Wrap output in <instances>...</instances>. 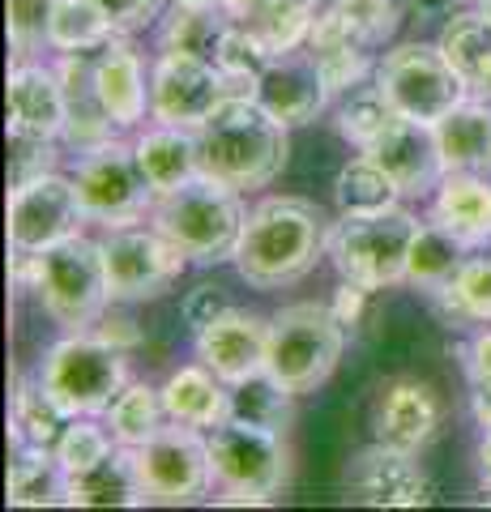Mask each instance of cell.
<instances>
[{
    "mask_svg": "<svg viewBox=\"0 0 491 512\" xmlns=\"http://www.w3.org/2000/svg\"><path fill=\"white\" fill-rule=\"evenodd\" d=\"M193 133L201 175L235 192L269 188L291 163V128L269 116L252 94H227Z\"/></svg>",
    "mask_w": 491,
    "mask_h": 512,
    "instance_id": "cell-1",
    "label": "cell"
},
{
    "mask_svg": "<svg viewBox=\"0 0 491 512\" xmlns=\"http://www.w3.org/2000/svg\"><path fill=\"white\" fill-rule=\"evenodd\" d=\"M329 252V222L308 197H265L248 210L235 248V274L252 291H282L304 282Z\"/></svg>",
    "mask_w": 491,
    "mask_h": 512,
    "instance_id": "cell-2",
    "label": "cell"
},
{
    "mask_svg": "<svg viewBox=\"0 0 491 512\" xmlns=\"http://www.w3.org/2000/svg\"><path fill=\"white\" fill-rule=\"evenodd\" d=\"M13 286L35 295L43 316L56 320L65 333L90 329L112 303L103 244L90 235H73L39 256L13 252Z\"/></svg>",
    "mask_w": 491,
    "mask_h": 512,
    "instance_id": "cell-3",
    "label": "cell"
},
{
    "mask_svg": "<svg viewBox=\"0 0 491 512\" xmlns=\"http://www.w3.org/2000/svg\"><path fill=\"white\" fill-rule=\"evenodd\" d=\"M244 218H248L244 192H235L218 180H205V175H197L193 184H184L176 192H167V197H158L150 210V222L193 265L235 261Z\"/></svg>",
    "mask_w": 491,
    "mask_h": 512,
    "instance_id": "cell-4",
    "label": "cell"
},
{
    "mask_svg": "<svg viewBox=\"0 0 491 512\" xmlns=\"http://www.w3.org/2000/svg\"><path fill=\"white\" fill-rule=\"evenodd\" d=\"M346 350V325L329 303H291L278 316H269V355L265 372L295 397L316 393L338 372Z\"/></svg>",
    "mask_w": 491,
    "mask_h": 512,
    "instance_id": "cell-5",
    "label": "cell"
},
{
    "mask_svg": "<svg viewBox=\"0 0 491 512\" xmlns=\"http://www.w3.org/2000/svg\"><path fill=\"white\" fill-rule=\"evenodd\" d=\"M423 222L406 210L380 214H342L329 227V261H334L338 278L359 282L368 291H389V286L406 282V261H410V244H415Z\"/></svg>",
    "mask_w": 491,
    "mask_h": 512,
    "instance_id": "cell-6",
    "label": "cell"
},
{
    "mask_svg": "<svg viewBox=\"0 0 491 512\" xmlns=\"http://www.w3.org/2000/svg\"><path fill=\"white\" fill-rule=\"evenodd\" d=\"M39 380L69 419H82V414L99 419L124 393V384L133 380V372H129V355H124V350L94 338L90 329H77L43 350Z\"/></svg>",
    "mask_w": 491,
    "mask_h": 512,
    "instance_id": "cell-7",
    "label": "cell"
},
{
    "mask_svg": "<svg viewBox=\"0 0 491 512\" xmlns=\"http://www.w3.org/2000/svg\"><path fill=\"white\" fill-rule=\"evenodd\" d=\"M210 466L218 504H269L291 483V448L278 431L227 419L210 431Z\"/></svg>",
    "mask_w": 491,
    "mask_h": 512,
    "instance_id": "cell-8",
    "label": "cell"
},
{
    "mask_svg": "<svg viewBox=\"0 0 491 512\" xmlns=\"http://www.w3.org/2000/svg\"><path fill=\"white\" fill-rule=\"evenodd\" d=\"M372 82L385 90V99L398 107V116L419 124L445 120L457 103L470 99L462 77L453 73L449 56L440 52V43H423V39L385 47V56L376 60Z\"/></svg>",
    "mask_w": 491,
    "mask_h": 512,
    "instance_id": "cell-9",
    "label": "cell"
},
{
    "mask_svg": "<svg viewBox=\"0 0 491 512\" xmlns=\"http://www.w3.org/2000/svg\"><path fill=\"white\" fill-rule=\"evenodd\" d=\"M77 197L86 205V218L99 227H129V222H146L158 192L150 188L146 171L137 163L133 141H107V146L77 154V171H73Z\"/></svg>",
    "mask_w": 491,
    "mask_h": 512,
    "instance_id": "cell-10",
    "label": "cell"
},
{
    "mask_svg": "<svg viewBox=\"0 0 491 512\" xmlns=\"http://www.w3.org/2000/svg\"><path fill=\"white\" fill-rule=\"evenodd\" d=\"M103 265L112 303H146L167 295L193 261L154 227V222H129V227L103 231Z\"/></svg>",
    "mask_w": 491,
    "mask_h": 512,
    "instance_id": "cell-11",
    "label": "cell"
},
{
    "mask_svg": "<svg viewBox=\"0 0 491 512\" xmlns=\"http://www.w3.org/2000/svg\"><path fill=\"white\" fill-rule=\"evenodd\" d=\"M146 504H197L214 487L210 431L167 423L154 440L133 448Z\"/></svg>",
    "mask_w": 491,
    "mask_h": 512,
    "instance_id": "cell-12",
    "label": "cell"
},
{
    "mask_svg": "<svg viewBox=\"0 0 491 512\" xmlns=\"http://www.w3.org/2000/svg\"><path fill=\"white\" fill-rule=\"evenodd\" d=\"M86 205L77 197L73 175L47 171L22 188H9V252L39 256L47 248L82 235Z\"/></svg>",
    "mask_w": 491,
    "mask_h": 512,
    "instance_id": "cell-13",
    "label": "cell"
},
{
    "mask_svg": "<svg viewBox=\"0 0 491 512\" xmlns=\"http://www.w3.org/2000/svg\"><path fill=\"white\" fill-rule=\"evenodd\" d=\"M227 94H231L227 77L210 60L180 56V52H158L150 60V120L154 124L197 128Z\"/></svg>",
    "mask_w": 491,
    "mask_h": 512,
    "instance_id": "cell-14",
    "label": "cell"
},
{
    "mask_svg": "<svg viewBox=\"0 0 491 512\" xmlns=\"http://www.w3.org/2000/svg\"><path fill=\"white\" fill-rule=\"evenodd\" d=\"M351 495L372 508H423L436 500L432 478L423 474L419 453L372 440L351 461Z\"/></svg>",
    "mask_w": 491,
    "mask_h": 512,
    "instance_id": "cell-15",
    "label": "cell"
},
{
    "mask_svg": "<svg viewBox=\"0 0 491 512\" xmlns=\"http://www.w3.org/2000/svg\"><path fill=\"white\" fill-rule=\"evenodd\" d=\"M193 350L197 359L210 367L218 380L227 384H244L252 376L265 372V355H269V320L248 312V308H231L210 320L201 333H193Z\"/></svg>",
    "mask_w": 491,
    "mask_h": 512,
    "instance_id": "cell-16",
    "label": "cell"
},
{
    "mask_svg": "<svg viewBox=\"0 0 491 512\" xmlns=\"http://www.w3.org/2000/svg\"><path fill=\"white\" fill-rule=\"evenodd\" d=\"M252 99L287 128H304V124L325 116V107L334 103V90H329L316 56L308 52V47H299V52L269 60V69L261 73Z\"/></svg>",
    "mask_w": 491,
    "mask_h": 512,
    "instance_id": "cell-17",
    "label": "cell"
},
{
    "mask_svg": "<svg viewBox=\"0 0 491 512\" xmlns=\"http://www.w3.org/2000/svg\"><path fill=\"white\" fill-rule=\"evenodd\" d=\"M56 73H60V90H65V133H60V146L69 154H90L107 146V141L124 137L116 120L107 116L99 86H94V52H60Z\"/></svg>",
    "mask_w": 491,
    "mask_h": 512,
    "instance_id": "cell-18",
    "label": "cell"
},
{
    "mask_svg": "<svg viewBox=\"0 0 491 512\" xmlns=\"http://www.w3.org/2000/svg\"><path fill=\"white\" fill-rule=\"evenodd\" d=\"M94 86L120 133H137L150 120V64L129 35H116L94 52Z\"/></svg>",
    "mask_w": 491,
    "mask_h": 512,
    "instance_id": "cell-19",
    "label": "cell"
},
{
    "mask_svg": "<svg viewBox=\"0 0 491 512\" xmlns=\"http://www.w3.org/2000/svg\"><path fill=\"white\" fill-rule=\"evenodd\" d=\"M9 133L60 141L65 133V90L56 64H39L35 56L9 64Z\"/></svg>",
    "mask_w": 491,
    "mask_h": 512,
    "instance_id": "cell-20",
    "label": "cell"
},
{
    "mask_svg": "<svg viewBox=\"0 0 491 512\" xmlns=\"http://www.w3.org/2000/svg\"><path fill=\"white\" fill-rule=\"evenodd\" d=\"M363 154L385 167V175L398 184L402 197H432L440 188V180H445V158H440L432 124L402 116L372 150H363Z\"/></svg>",
    "mask_w": 491,
    "mask_h": 512,
    "instance_id": "cell-21",
    "label": "cell"
},
{
    "mask_svg": "<svg viewBox=\"0 0 491 512\" xmlns=\"http://www.w3.org/2000/svg\"><path fill=\"white\" fill-rule=\"evenodd\" d=\"M445 406L432 393V384L423 380H393L380 389L376 406H372V431L380 444L406 448V453H423L432 436L440 431Z\"/></svg>",
    "mask_w": 491,
    "mask_h": 512,
    "instance_id": "cell-22",
    "label": "cell"
},
{
    "mask_svg": "<svg viewBox=\"0 0 491 512\" xmlns=\"http://www.w3.org/2000/svg\"><path fill=\"white\" fill-rule=\"evenodd\" d=\"M427 218L462 239L470 252L491 244V175L487 171H445V180L432 192Z\"/></svg>",
    "mask_w": 491,
    "mask_h": 512,
    "instance_id": "cell-23",
    "label": "cell"
},
{
    "mask_svg": "<svg viewBox=\"0 0 491 512\" xmlns=\"http://www.w3.org/2000/svg\"><path fill=\"white\" fill-rule=\"evenodd\" d=\"M308 52L316 56V64H321V73H325L329 90H334V99L376 77L380 52H372L368 43L355 39L351 30H346V22L338 18V9H321V18H316V26H312V39H308Z\"/></svg>",
    "mask_w": 491,
    "mask_h": 512,
    "instance_id": "cell-24",
    "label": "cell"
},
{
    "mask_svg": "<svg viewBox=\"0 0 491 512\" xmlns=\"http://www.w3.org/2000/svg\"><path fill=\"white\" fill-rule=\"evenodd\" d=\"M137 163L146 171L150 188L158 197L176 192L184 184H193L201 175V158H197V133L193 128H176V124H150L133 137Z\"/></svg>",
    "mask_w": 491,
    "mask_h": 512,
    "instance_id": "cell-25",
    "label": "cell"
},
{
    "mask_svg": "<svg viewBox=\"0 0 491 512\" xmlns=\"http://www.w3.org/2000/svg\"><path fill=\"white\" fill-rule=\"evenodd\" d=\"M163 406L171 414V423L214 431L218 423L231 419V384L218 380L201 359L184 363L163 380Z\"/></svg>",
    "mask_w": 491,
    "mask_h": 512,
    "instance_id": "cell-26",
    "label": "cell"
},
{
    "mask_svg": "<svg viewBox=\"0 0 491 512\" xmlns=\"http://www.w3.org/2000/svg\"><path fill=\"white\" fill-rule=\"evenodd\" d=\"M65 504L69 508H141V504H146L133 448L116 444L112 453L99 461V466L69 474Z\"/></svg>",
    "mask_w": 491,
    "mask_h": 512,
    "instance_id": "cell-27",
    "label": "cell"
},
{
    "mask_svg": "<svg viewBox=\"0 0 491 512\" xmlns=\"http://www.w3.org/2000/svg\"><path fill=\"white\" fill-rule=\"evenodd\" d=\"M440 52L449 56L453 73L462 77L470 99L491 103V22L479 9H457L440 26Z\"/></svg>",
    "mask_w": 491,
    "mask_h": 512,
    "instance_id": "cell-28",
    "label": "cell"
},
{
    "mask_svg": "<svg viewBox=\"0 0 491 512\" xmlns=\"http://www.w3.org/2000/svg\"><path fill=\"white\" fill-rule=\"evenodd\" d=\"M231 13L227 5H180L171 0L167 13L158 18V52H180L197 60H218L223 43L231 35Z\"/></svg>",
    "mask_w": 491,
    "mask_h": 512,
    "instance_id": "cell-29",
    "label": "cell"
},
{
    "mask_svg": "<svg viewBox=\"0 0 491 512\" xmlns=\"http://www.w3.org/2000/svg\"><path fill=\"white\" fill-rule=\"evenodd\" d=\"M445 171H487L491 175V103L466 99L445 120L432 124Z\"/></svg>",
    "mask_w": 491,
    "mask_h": 512,
    "instance_id": "cell-30",
    "label": "cell"
},
{
    "mask_svg": "<svg viewBox=\"0 0 491 512\" xmlns=\"http://www.w3.org/2000/svg\"><path fill=\"white\" fill-rule=\"evenodd\" d=\"M69 474L56 461V448L9 440V504L13 508H52L65 504Z\"/></svg>",
    "mask_w": 491,
    "mask_h": 512,
    "instance_id": "cell-31",
    "label": "cell"
},
{
    "mask_svg": "<svg viewBox=\"0 0 491 512\" xmlns=\"http://www.w3.org/2000/svg\"><path fill=\"white\" fill-rule=\"evenodd\" d=\"M316 18H321V5H316V0H265L261 9L235 18V26L248 30L269 56H287V52L308 47Z\"/></svg>",
    "mask_w": 491,
    "mask_h": 512,
    "instance_id": "cell-32",
    "label": "cell"
},
{
    "mask_svg": "<svg viewBox=\"0 0 491 512\" xmlns=\"http://www.w3.org/2000/svg\"><path fill=\"white\" fill-rule=\"evenodd\" d=\"M427 299L453 329L491 325V256H466V265L453 274V282H445Z\"/></svg>",
    "mask_w": 491,
    "mask_h": 512,
    "instance_id": "cell-33",
    "label": "cell"
},
{
    "mask_svg": "<svg viewBox=\"0 0 491 512\" xmlns=\"http://www.w3.org/2000/svg\"><path fill=\"white\" fill-rule=\"evenodd\" d=\"M69 414L56 406V397L43 389V380H13L9 393V440L22 444H39V448H56V440L65 436Z\"/></svg>",
    "mask_w": 491,
    "mask_h": 512,
    "instance_id": "cell-34",
    "label": "cell"
},
{
    "mask_svg": "<svg viewBox=\"0 0 491 512\" xmlns=\"http://www.w3.org/2000/svg\"><path fill=\"white\" fill-rule=\"evenodd\" d=\"M398 120H402L398 107L385 99V90H380L376 82H363L355 90H346V94H338V103H334V128H338V137L346 141V146H355L359 154L372 150Z\"/></svg>",
    "mask_w": 491,
    "mask_h": 512,
    "instance_id": "cell-35",
    "label": "cell"
},
{
    "mask_svg": "<svg viewBox=\"0 0 491 512\" xmlns=\"http://www.w3.org/2000/svg\"><path fill=\"white\" fill-rule=\"evenodd\" d=\"M103 423L112 427L116 444L141 448V444L154 440L158 431L171 423V414L163 406V389H154V384H146V380H129V384H124V393L116 397L112 406H107Z\"/></svg>",
    "mask_w": 491,
    "mask_h": 512,
    "instance_id": "cell-36",
    "label": "cell"
},
{
    "mask_svg": "<svg viewBox=\"0 0 491 512\" xmlns=\"http://www.w3.org/2000/svg\"><path fill=\"white\" fill-rule=\"evenodd\" d=\"M470 248L462 244V239H453L445 227H436L432 218L419 227L415 244H410V261H406V282L415 286V291L432 295L440 291L445 282H453V274L466 265Z\"/></svg>",
    "mask_w": 491,
    "mask_h": 512,
    "instance_id": "cell-37",
    "label": "cell"
},
{
    "mask_svg": "<svg viewBox=\"0 0 491 512\" xmlns=\"http://www.w3.org/2000/svg\"><path fill=\"white\" fill-rule=\"evenodd\" d=\"M402 201L406 197L398 192V184H393L385 175V167L368 154H355L334 180L338 214H380V210H393V205H402Z\"/></svg>",
    "mask_w": 491,
    "mask_h": 512,
    "instance_id": "cell-38",
    "label": "cell"
},
{
    "mask_svg": "<svg viewBox=\"0 0 491 512\" xmlns=\"http://www.w3.org/2000/svg\"><path fill=\"white\" fill-rule=\"evenodd\" d=\"M295 402L299 397L291 389H282L269 372L252 376L244 384H231V419L248 423V427H261V431H278V436H287L291 431Z\"/></svg>",
    "mask_w": 491,
    "mask_h": 512,
    "instance_id": "cell-39",
    "label": "cell"
},
{
    "mask_svg": "<svg viewBox=\"0 0 491 512\" xmlns=\"http://www.w3.org/2000/svg\"><path fill=\"white\" fill-rule=\"evenodd\" d=\"M112 39L116 26L99 0H56L52 26H47V47L52 52H99Z\"/></svg>",
    "mask_w": 491,
    "mask_h": 512,
    "instance_id": "cell-40",
    "label": "cell"
},
{
    "mask_svg": "<svg viewBox=\"0 0 491 512\" xmlns=\"http://www.w3.org/2000/svg\"><path fill=\"white\" fill-rule=\"evenodd\" d=\"M338 18L346 22V30H351L355 39H363L372 47V52L385 56V47H393V39H398L402 22L410 18V0H342Z\"/></svg>",
    "mask_w": 491,
    "mask_h": 512,
    "instance_id": "cell-41",
    "label": "cell"
},
{
    "mask_svg": "<svg viewBox=\"0 0 491 512\" xmlns=\"http://www.w3.org/2000/svg\"><path fill=\"white\" fill-rule=\"evenodd\" d=\"M116 448V436L112 427L99 423L94 414H82V419H69L65 436L56 440V461L65 466V474H77V470H90Z\"/></svg>",
    "mask_w": 491,
    "mask_h": 512,
    "instance_id": "cell-42",
    "label": "cell"
},
{
    "mask_svg": "<svg viewBox=\"0 0 491 512\" xmlns=\"http://www.w3.org/2000/svg\"><path fill=\"white\" fill-rule=\"evenodd\" d=\"M235 22V18H231ZM269 56L265 47L248 35V30H240V26H231V35H227V43H223V52H218V73L227 77V86H231V94H257V82H261V73L269 69Z\"/></svg>",
    "mask_w": 491,
    "mask_h": 512,
    "instance_id": "cell-43",
    "label": "cell"
},
{
    "mask_svg": "<svg viewBox=\"0 0 491 512\" xmlns=\"http://www.w3.org/2000/svg\"><path fill=\"white\" fill-rule=\"evenodd\" d=\"M56 0H5V26H9V47L13 60H26L47 47V26H52Z\"/></svg>",
    "mask_w": 491,
    "mask_h": 512,
    "instance_id": "cell-44",
    "label": "cell"
},
{
    "mask_svg": "<svg viewBox=\"0 0 491 512\" xmlns=\"http://www.w3.org/2000/svg\"><path fill=\"white\" fill-rule=\"evenodd\" d=\"M56 163H60V141L9 133V188H22L30 180H39V175L56 171Z\"/></svg>",
    "mask_w": 491,
    "mask_h": 512,
    "instance_id": "cell-45",
    "label": "cell"
},
{
    "mask_svg": "<svg viewBox=\"0 0 491 512\" xmlns=\"http://www.w3.org/2000/svg\"><path fill=\"white\" fill-rule=\"evenodd\" d=\"M99 5L112 18L116 35H137L146 26H158V18L167 13V0H99Z\"/></svg>",
    "mask_w": 491,
    "mask_h": 512,
    "instance_id": "cell-46",
    "label": "cell"
},
{
    "mask_svg": "<svg viewBox=\"0 0 491 512\" xmlns=\"http://www.w3.org/2000/svg\"><path fill=\"white\" fill-rule=\"evenodd\" d=\"M231 308V299H227V291L223 286H197V291H188L184 295V303H180V316H184V325L193 329V333H201L205 325H210V320H218Z\"/></svg>",
    "mask_w": 491,
    "mask_h": 512,
    "instance_id": "cell-47",
    "label": "cell"
},
{
    "mask_svg": "<svg viewBox=\"0 0 491 512\" xmlns=\"http://www.w3.org/2000/svg\"><path fill=\"white\" fill-rule=\"evenodd\" d=\"M90 333L94 338H103L107 346H116V350H124V355H133V350L146 342V333H141V325L133 316H124V312H103L99 320L90 325Z\"/></svg>",
    "mask_w": 491,
    "mask_h": 512,
    "instance_id": "cell-48",
    "label": "cell"
},
{
    "mask_svg": "<svg viewBox=\"0 0 491 512\" xmlns=\"http://www.w3.org/2000/svg\"><path fill=\"white\" fill-rule=\"evenodd\" d=\"M462 367H466V380L474 393H487L491 397V325H483L462 350Z\"/></svg>",
    "mask_w": 491,
    "mask_h": 512,
    "instance_id": "cell-49",
    "label": "cell"
},
{
    "mask_svg": "<svg viewBox=\"0 0 491 512\" xmlns=\"http://www.w3.org/2000/svg\"><path fill=\"white\" fill-rule=\"evenodd\" d=\"M376 291H368V286H359V282H338V291H334V299H329V308H334V316L346 325V333H355L359 325H363V316H368V299H372Z\"/></svg>",
    "mask_w": 491,
    "mask_h": 512,
    "instance_id": "cell-50",
    "label": "cell"
},
{
    "mask_svg": "<svg viewBox=\"0 0 491 512\" xmlns=\"http://www.w3.org/2000/svg\"><path fill=\"white\" fill-rule=\"evenodd\" d=\"M410 9L419 13V22H445L457 13V0H410Z\"/></svg>",
    "mask_w": 491,
    "mask_h": 512,
    "instance_id": "cell-51",
    "label": "cell"
},
{
    "mask_svg": "<svg viewBox=\"0 0 491 512\" xmlns=\"http://www.w3.org/2000/svg\"><path fill=\"white\" fill-rule=\"evenodd\" d=\"M479 483H483L487 504H491V431H483V444H479Z\"/></svg>",
    "mask_w": 491,
    "mask_h": 512,
    "instance_id": "cell-52",
    "label": "cell"
},
{
    "mask_svg": "<svg viewBox=\"0 0 491 512\" xmlns=\"http://www.w3.org/2000/svg\"><path fill=\"white\" fill-rule=\"evenodd\" d=\"M474 419H479L483 431H491V397L487 393H474Z\"/></svg>",
    "mask_w": 491,
    "mask_h": 512,
    "instance_id": "cell-53",
    "label": "cell"
},
{
    "mask_svg": "<svg viewBox=\"0 0 491 512\" xmlns=\"http://www.w3.org/2000/svg\"><path fill=\"white\" fill-rule=\"evenodd\" d=\"M474 9H479V13H483V18L491 22V0H474Z\"/></svg>",
    "mask_w": 491,
    "mask_h": 512,
    "instance_id": "cell-54",
    "label": "cell"
},
{
    "mask_svg": "<svg viewBox=\"0 0 491 512\" xmlns=\"http://www.w3.org/2000/svg\"><path fill=\"white\" fill-rule=\"evenodd\" d=\"M180 5H227V0H180Z\"/></svg>",
    "mask_w": 491,
    "mask_h": 512,
    "instance_id": "cell-55",
    "label": "cell"
},
{
    "mask_svg": "<svg viewBox=\"0 0 491 512\" xmlns=\"http://www.w3.org/2000/svg\"><path fill=\"white\" fill-rule=\"evenodd\" d=\"M316 5H321V9H334V5H342V0H316Z\"/></svg>",
    "mask_w": 491,
    "mask_h": 512,
    "instance_id": "cell-56",
    "label": "cell"
}]
</instances>
